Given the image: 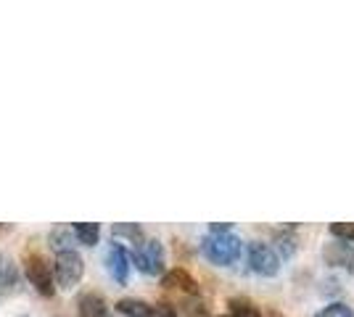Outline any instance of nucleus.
I'll return each instance as SVG.
<instances>
[{"mask_svg":"<svg viewBox=\"0 0 354 317\" xmlns=\"http://www.w3.org/2000/svg\"><path fill=\"white\" fill-rule=\"evenodd\" d=\"M323 259L330 267H344V270H352L354 267V246L346 241H328L323 246Z\"/></svg>","mask_w":354,"mask_h":317,"instance_id":"423d86ee","label":"nucleus"},{"mask_svg":"<svg viewBox=\"0 0 354 317\" xmlns=\"http://www.w3.org/2000/svg\"><path fill=\"white\" fill-rule=\"evenodd\" d=\"M246 257H249V267L257 275L272 278V275H278V270H281V259L275 254V249L262 241H251L246 246Z\"/></svg>","mask_w":354,"mask_h":317,"instance_id":"7ed1b4c3","label":"nucleus"},{"mask_svg":"<svg viewBox=\"0 0 354 317\" xmlns=\"http://www.w3.org/2000/svg\"><path fill=\"white\" fill-rule=\"evenodd\" d=\"M53 272H56V280H59L61 288H74L80 283L82 272H85V262H82V257H80L74 249L59 251V254H56V267H53Z\"/></svg>","mask_w":354,"mask_h":317,"instance_id":"20e7f679","label":"nucleus"},{"mask_svg":"<svg viewBox=\"0 0 354 317\" xmlns=\"http://www.w3.org/2000/svg\"><path fill=\"white\" fill-rule=\"evenodd\" d=\"M201 251H204V257L212 262V265H233L238 257H241V251H243V243L238 238L236 233H233V227L222 225V222H214V225L209 227V233L204 236V241H201Z\"/></svg>","mask_w":354,"mask_h":317,"instance_id":"f257e3e1","label":"nucleus"},{"mask_svg":"<svg viewBox=\"0 0 354 317\" xmlns=\"http://www.w3.org/2000/svg\"><path fill=\"white\" fill-rule=\"evenodd\" d=\"M153 317H177V312L172 304H156L153 307Z\"/></svg>","mask_w":354,"mask_h":317,"instance_id":"6ab92c4d","label":"nucleus"},{"mask_svg":"<svg viewBox=\"0 0 354 317\" xmlns=\"http://www.w3.org/2000/svg\"><path fill=\"white\" fill-rule=\"evenodd\" d=\"M72 233H74L72 227H56V230L50 233V246L56 249V254H59V251H69V249H72V238H69Z\"/></svg>","mask_w":354,"mask_h":317,"instance_id":"ddd939ff","label":"nucleus"},{"mask_svg":"<svg viewBox=\"0 0 354 317\" xmlns=\"http://www.w3.org/2000/svg\"><path fill=\"white\" fill-rule=\"evenodd\" d=\"M230 317H262L259 309L246 299H230Z\"/></svg>","mask_w":354,"mask_h":317,"instance_id":"4468645a","label":"nucleus"},{"mask_svg":"<svg viewBox=\"0 0 354 317\" xmlns=\"http://www.w3.org/2000/svg\"><path fill=\"white\" fill-rule=\"evenodd\" d=\"M109 270L111 275L117 278L119 283H127V278H130V251L122 246V243H111V249H109Z\"/></svg>","mask_w":354,"mask_h":317,"instance_id":"0eeeda50","label":"nucleus"},{"mask_svg":"<svg viewBox=\"0 0 354 317\" xmlns=\"http://www.w3.org/2000/svg\"><path fill=\"white\" fill-rule=\"evenodd\" d=\"M222 317H230V315H222Z\"/></svg>","mask_w":354,"mask_h":317,"instance_id":"aec40b11","label":"nucleus"},{"mask_svg":"<svg viewBox=\"0 0 354 317\" xmlns=\"http://www.w3.org/2000/svg\"><path fill=\"white\" fill-rule=\"evenodd\" d=\"M135 267L146 275H162L164 270V249L156 238H148L133 251Z\"/></svg>","mask_w":354,"mask_h":317,"instance_id":"39448f33","label":"nucleus"},{"mask_svg":"<svg viewBox=\"0 0 354 317\" xmlns=\"http://www.w3.org/2000/svg\"><path fill=\"white\" fill-rule=\"evenodd\" d=\"M77 241L85 243V246H95L98 243V236H101V225L98 222H74L72 225Z\"/></svg>","mask_w":354,"mask_h":317,"instance_id":"9b49d317","label":"nucleus"},{"mask_svg":"<svg viewBox=\"0 0 354 317\" xmlns=\"http://www.w3.org/2000/svg\"><path fill=\"white\" fill-rule=\"evenodd\" d=\"M80 317H111V307L101 294H82L77 302Z\"/></svg>","mask_w":354,"mask_h":317,"instance_id":"6e6552de","label":"nucleus"},{"mask_svg":"<svg viewBox=\"0 0 354 317\" xmlns=\"http://www.w3.org/2000/svg\"><path fill=\"white\" fill-rule=\"evenodd\" d=\"M111 236H124V238H130V241L138 243V246L146 241L140 225H135V222H119V225L111 227Z\"/></svg>","mask_w":354,"mask_h":317,"instance_id":"f8f14e48","label":"nucleus"},{"mask_svg":"<svg viewBox=\"0 0 354 317\" xmlns=\"http://www.w3.org/2000/svg\"><path fill=\"white\" fill-rule=\"evenodd\" d=\"M330 236L339 241L354 243V222H333L330 225Z\"/></svg>","mask_w":354,"mask_h":317,"instance_id":"dca6fc26","label":"nucleus"},{"mask_svg":"<svg viewBox=\"0 0 354 317\" xmlns=\"http://www.w3.org/2000/svg\"><path fill=\"white\" fill-rule=\"evenodd\" d=\"M315 317H354V309L344 302H330L328 307H323Z\"/></svg>","mask_w":354,"mask_h":317,"instance_id":"2eb2a0df","label":"nucleus"},{"mask_svg":"<svg viewBox=\"0 0 354 317\" xmlns=\"http://www.w3.org/2000/svg\"><path fill=\"white\" fill-rule=\"evenodd\" d=\"M117 312H122L124 317H153V307L143 299H119Z\"/></svg>","mask_w":354,"mask_h":317,"instance_id":"9d476101","label":"nucleus"},{"mask_svg":"<svg viewBox=\"0 0 354 317\" xmlns=\"http://www.w3.org/2000/svg\"><path fill=\"white\" fill-rule=\"evenodd\" d=\"M24 270H27V278H30L32 286L37 288L40 296H53L56 294V272L50 270V265L43 257L30 254L24 259Z\"/></svg>","mask_w":354,"mask_h":317,"instance_id":"f03ea898","label":"nucleus"},{"mask_svg":"<svg viewBox=\"0 0 354 317\" xmlns=\"http://www.w3.org/2000/svg\"><path fill=\"white\" fill-rule=\"evenodd\" d=\"M16 280V270L11 262H6V259L0 257V286H8V283H14Z\"/></svg>","mask_w":354,"mask_h":317,"instance_id":"f3484780","label":"nucleus"},{"mask_svg":"<svg viewBox=\"0 0 354 317\" xmlns=\"http://www.w3.org/2000/svg\"><path fill=\"white\" fill-rule=\"evenodd\" d=\"M162 283L167 288H183L185 294L196 296L198 294V283L193 280V275H188L185 270H169L162 275Z\"/></svg>","mask_w":354,"mask_h":317,"instance_id":"1a4fd4ad","label":"nucleus"},{"mask_svg":"<svg viewBox=\"0 0 354 317\" xmlns=\"http://www.w3.org/2000/svg\"><path fill=\"white\" fill-rule=\"evenodd\" d=\"M278 246H281L283 257H291L296 251V238L288 236V233H278Z\"/></svg>","mask_w":354,"mask_h":317,"instance_id":"a211bd4d","label":"nucleus"}]
</instances>
